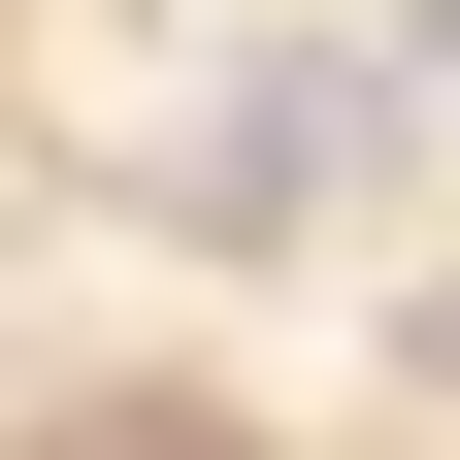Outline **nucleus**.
<instances>
[{"label":"nucleus","instance_id":"obj_1","mask_svg":"<svg viewBox=\"0 0 460 460\" xmlns=\"http://www.w3.org/2000/svg\"><path fill=\"white\" fill-rule=\"evenodd\" d=\"M99 460H198V428H99Z\"/></svg>","mask_w":460,"mask_h":460},{"label":"nucleus","instance_id":"obj_2","mask_svg":"<svg viewBox=\"0 0 460 460\" xmlns=\"http://www.w3.org/2000/svg\"><path fill=\"white\" fill-rule=\"evenodd\" d=\"M428 394H460V296H428Z\"/></svg>","mask_w":460,"mask_h":460},{"label":"nucleus","instance_id":"obj_3","mask_svg":"<svg viewBox=\"0 0 460 460\" xmlns=\"http://www.w3.org/2000/svg\"><path fill=\"white\" fill-rule=\"evenodd\" d=\"M0 33H33V0H0Z\"/></svg>","mask_w":460,"mask_h":460}]
</instances>
